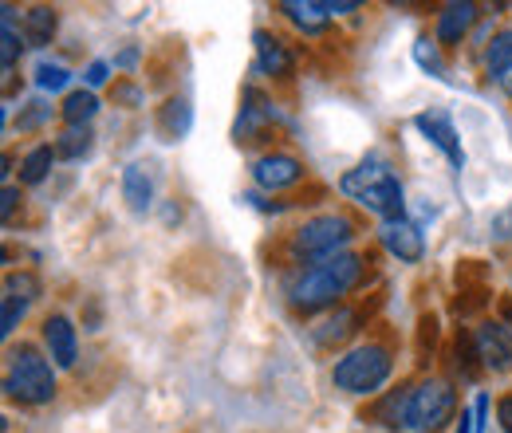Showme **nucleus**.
Returning <instances> with one entry per match:
<instances>
[{"instance_id": "nucleus-1", "label": "nucleus", "mask_w": 512, "mask_h": 433, "mask_svg": "<svg viewBox=\"0 0 512 433\" xmlns=\"http://www.w3.org/2000/svg\"><path fill=\"white\" fill-rule=\"evenodd\" d=\"M359 280H363V256L359 252H339L331 260L300 268L288 280V300L296 311H327L335 308Z\"/></svg>"}, {"instance_id": "nucleus-2", "label": "nucleus", "mask_w": 512, "mask_h": 433, "mask_svg": "<svg viewBox=\"0 0 512 433\" xmlns=\"http://www.w3.org/2000/svg\"><path fill=\"white\" fill-rule=\"evenodd\" d=\"M339 189H343V197H351L359 209L375 213L379 221H398V217H406V213H402V209H406L402 182H398V174L390 170V162H383V158H367V162H359L355 170H347V174L339 178Z\"/></svg>"}, {"instance_id": "nucleus-3", "label": "nucleus", "mask_w": 512, "mask_h": 433, "mask_svg": "<svg viewBox=\"0 0 512 433\" xmlns=\"http://www.w3.org/2000/svg\"><path fill=\"white\" fill-rule=\"evenodd\" d=\"M390 374H394V355H390V347L367 339V343H355L351 351H343V355L335 359L331 382H335V390H343V394L371 398V394H379L386 382H390Z\"/></svg>"}, {"instance_id": "nucleus-4", "label": "nucleus", "mask_w": 512, "mask_h": 433, "mask_svg": "<svg viewBox=\"0 0 512 433\" xmlns=\"http://www.w3.org/2000/svg\"><path fill=\"white\" fill-rule=\"evenodd\" d=\"M4 394L12 402H20V406H48L56 398V371H52L48 355H40L28 343H20L16 351H8Z\"/></svg>"}, {"instance_id": "nucleus-5", "label": "nucleus", "mask_w": 512, "mask_h": 433, "mask_svg": "<svg viewBox=\"0 0 512 433\" xmlns=\"http://www.w3.org/2000/svg\"><path fill=\"white\" fill-rule=\"evenodd\" d=\"M457 414V390L446 378H426L406 390V414L402 430L406 433H438Z\"/></svg>"}, {"instance_id": "nucleus-6", "label": "nucleus", "mask_w": 512, "mask_h": 433, "mask_svg": "<svg viewBox=\"0 0 512 433\" xmlns=\"http://www.w3.org/2000/svg\"><path fill=\"white\" fill-rule=\"evenodd\" d=\"M351 241H355L351 217H343V213H320V217H308L292 233V256L296 260H308V264H320V260H331V256L347 252Z\"/></svg>"}, {"instance_id": "nucleus-7", "label": "nucleus", "mask_w": 512, "mask_h": 433, "mask_svg": "<svg viewBox=\"0 0 512 433\" xmlns=\"http://www.w3.org/2000/svg\"><path fill=\"white\" fill-rule=\"evenodd\" d=\"M473 351L481 359V367L493 374L512 371V327L505 319H489L473 331Z\"/></svg>"}, {"instance_id": "nucleus-8", "label": "nucleus", "mask_w": 512, "mask_h": 433, "mask_svg": "<svg viewBox=\"0 0 512 433\" xmlns=\"http://www.w3.org/2000/svg\"><path fill=\"white\" fill-rule=\"evenodd\" d=\"M414 126L422 130V138H426V142H434V146L446 154L453 170H461V166H465L461 134H457V126H453V115H449V111H442V107H430V111L414 115Z\"/></svg>"}, {"instance_id": "nucleus-9", "label": "nucleus", "mask_w": 512, "mask_h": 433, "mask_svg": "<svg viewBox=\"0 0 512 433\" xmlns=\"http://www.w3.org/2000/svg\"><path fill=\"white\" fill-rule=\"evenodd\" d=\"M304 178V162L296 154H284V150H272V154H260L253 162V182L268 193H280V189L296 186Z\"/></svg>"}, {"instance_id": "nucleus-10", "label": "nucleus", "mask_w": 512, "mask_h": 433, "mask_svg": "<svg viewBox=\"0 0 512 433\" xmlns=\"http://www.w3.org/2000/svg\"><path fill=\"white\" fill-rule=\"evenodd\" d=\"M379 241H383V248L398 264H418V260L426 256V237H422V229H418L414 221H406V217L383 221V225H379Z\"/></svg>"}, {"instance_id": "nucleus-11", "label": "nucleus", "mask_w": 512, "mask_h": 433, "mask_svg": "<svg viewBox=\"0 0 512 433\" xmlns=\"http://www.w3.org/2000/svg\"><path fill=\"white\" fill-rule=\"evenodd\" d=\"M44 347H48V359L60 371H71L79 363V335H75V323L67 315H48L44 319Z\"/></svg>"}, {"instance_id": "nucleus-12", "label": "nucleus", "mask_w": 512, "mask_h": 433, "mask_svg": "<svg viewBox=\"0 0 512 433\" xmlns=\"http://www.w3.org/2000/svg\"><path fill=\"white\" fill-rule=\"evenodd\" d=\"M477 4L473 0H453L446 4L442 12H438V24H434V40L442 44V48H457L465 36H469V28L477 24Z\"/></svg>"}, {"instance_id": "nucleus-13", "label": "nucleus", "mask_w": 512, "mask_h": 433, "mask_svg": "<svg viewBox=\"0 0 512 433\" xmlns=\"http://www.w3.org/2000/svg\"><path fill=\"white\" fill-rule=\"evenodd\" d=\"M256 44V71L260 75H272V79H288L292 71H296V56H292V48L280 40V36H272V32H256L253 36Z\"/></svg>"}, {"instance_id": "nucleus-14", "label": "nucleus", "mask_w": 512, "mask_h": 433, "mask_svg": "<svg viewBox=\"0 0 512 433\" xmlns=\"http://www.w3.org/2000/svg\"><path fill=\"white\" fill-rule=\"evenodd\" d=\"M280 16L288 24H296L304 36H320L323 28L331 24L327 0H280Z\"/></svg>"}, {"instance_id": "nucleus-15", "label": "nucleus", "mask_w": 512, "mask_h": 433, "mask_svg": "<svg viewBox=\"0 0 512 433\" xmlns=\"http://www.w3.org/2000/svg\"><path fill=\"white\" fill-rule=\"evenodd\" d=\"M355 323H359V315L351 308H335L327 311L323 319L312 323V339L320 343V347H339V343H347L351 335H355Z\"/></svg>"}, {"instance_id": "nucleus-16", "label": "nucleus", "mask_w": 512, "mask_h": 433, "mask_svg": "<svg viewBox=\"0 0 512 433\" xmlns=\"http://www.w3.org/2000/svg\"><path fill=\"white\" fill-rule=\"evenodd\" d=\"M272 123V103L256 91H245V107H241V119H237V142H256Z\"/></svg>"}, {"instance_id": "nucleus-17", "label": "nucleus", "mask_w": 512, "mask_h": 433, "mask_svg": "<svg viewBox=\"0 0 512 433\" xmlns=\"http://www.w3.org/2000/svg\"><path fill=\"white\" fill-rule=\"evenodd\" d=\"M123 201H127L134 213H146L154 205V178L142 162H130L123 170Z\"/></svg>"}, {"instance_id": "nucleus-18", "label": "nucleus", "mask_w": 512, "mask_h": 433, "mask_svg": "<svg viewBox=\"0 0 512 433\" xmlns=\"http://www.w3.org/2000/svg\"><path fill=\"white\" fill-rule=\"evenodd\" d=\"M56 8H48V4H32L28 12H24V44H32V48H48L52 44V36H56Z\"/></svg>"}, {"instance_id": "nucleus-19", "label": "nucleus", "mask_w": 512, "mask_h": 433, "mask_svg": "<svg viewBox=\"0 0 512 433\" xmlns=\"http://www.w3.org/2000/svg\"><path fill=\"white\" fill-rule=\"evenodd\" d=\"M60 111H64L67 126H87L95 115H99V95H95L91 87H75V91H67V99Z\"/></svg>"}, {"instance_id": "nucleus-20", "label": "nucleus", "mask_w": 512, "mask_h": 433, "mask_svg": "<svg viewBox=\"0 0 512 433\" xmlns=\"http://www.w3.org/2000/svg\"><path fill=\"white\" fill-rule=\"evenodd\" d=\"M56 158H60L56 146H48V142L32 146V150L24 154V162H20V182H24V186H40V182L52 174V162H56Z\"/></svg>"}, {"instance_id": "nucleus-21", "label": "nucleus", "mask_w": 512, "mask_h": 433, "mask_svg": "<svg viewBox=\"0 0 512 433\" xmlns=\"http://www.w3.org/2000/svg\"><path fill=\"white\" fill-rule=\"evenodd\" d=\"M162 134L170 138V142H178L186 130H190V123H193V115H190V103L186 99H170L166 107H162Z\"/></svg>"}, {"instance_id": "nucleus-22", "label": "nucleus", "mask_w": 512, "mask_h": 433, "mask_svg": "<svg viewBox=\"0 0 512 433\" xmlns=\"http://www.w3.org/2000/svg\"><path fill=\"white\" fill-rule=\"evenodd\" d=\"M56 154L67 158V162H79L91 154V130L87 126H67L64 134L56 138Z\"/></svg>"}, {"instance_id": "nucleus-23", "label": "nucleus", "mask_w": 512, "mask_h": 433, "mask_svg": "<svg viewBox=\"0 0 512 433\" xmlns=\"http://www.w3.org/2000/svg\"><path fill=\"white\" fill-rule=\"evenodd\" d=\"M36 296H40V280H36L32 272H8V276H4V300L28 308Z\"/></svg>"}, {"instance_id": "nucleus-24", "label": "nucleus", "mask_w": 512, "mask_h": 433, "mask_svg": "<svg viewBox=\"0 0 512 433\" xmlns=\"http://www.w3.org/2000/svg\"><path fill=\"white\" fill-rule=\"evenodd\" d=\"M67 83H71V71H67L64 63H56V60L36 63V87H40V91L56 95V91H64Z\"/></svg>"}, {"instance_id": "nucleus-25", "label": "nucleus", "mask_w": 512, "mask_h": 433, "mask_svg": "<svg viewBox=\"0 0 512 433\" xmlns=\"http://www.w3.org/2000/svg\"><path fill=\"white\" fill-rule=\"evenodd\" d=\"M438 48H442L438 40L422 36V40L414 44V60H418V67H422L426 75H434V79H446V63H442V52H438Z\"/></svg>"}, {"instance_id": "nucleus-26", "label": "nucleus", "mask_w": 512, "mask_h": 433, "mask_svg": "<svg viewBox=\"0 0 512 433\" xmlns=\"http://www.w3.org/2000/svg\"><path fill=\"white\" fill-rule=\"evenodd\" d=\"M512 63V28L505 32H497L493 40H489V48H485V67H489V75H497V71H505Z\"/></svg>"}, {"instance_id": "nucleus-27", "label": "nucleus", "mask_w": 512, "mask_h": 433, "mask_svg": "<svg viewBox=\"0 0 512 433\" xmlns=\"http://www.w3.org/2000/svg\"><path fill=\"white\" fill-rule=\"evenodd\" d=\"M0 40H4V52H0V63H4V71H12L16 67V56H20V36H16V28H12V16H8V8H4V32H0Z\"/></svg>"}, {"instance_id": "nucleus-28", "label": "nucleus", "mask_w": 512, "mask_h": 433, "mask_svg": "<svg viewBox=\"0 0 512 433\" xmlns=\"http://www.w3.org/2000/svg\"><path fill=\"white\" fill-rule=\"evenodd\" d=\"M48 115H52V107L36 99V103H28V111H20V123H16V126H20V130H36V126L44 123Z\"/></svg>"}, {"instance_id": "nucleus-29", "label": "nucleus", "mask_w": 512, "mask_h": 433, "mask_svg": "<svg viewBox=\"0 0 512 433\" xmlns=\"http://www.w3.org/2000/svg\"><path fill=\"white\" fill-rule=\"evenodd\" d=\"M107 79H111V63H107V60H91V63H87V71H83V83H87L91 91H95V87H103Z\"/></svg>"}, {"instance_id": "nucleus-30", "label": "nucleus", "mask_w": 512, "mask_h": 433, "mask_svg": "<svg viewBox=\"0 0 512 433\" xmlns=\"http://www.w3.org/2000/svg\"><path fill=\"white\" fill-rule=\"evenodd\" d=\"M24 311H28L24 304H12V300H4V327H0V335H4V339H8V335H12L16 327H20Z\"/></svg>"}, {"instance_id": "nucleus-31", "label": "nucleus", "mask_w": 512, "mask_h": 433, "mask_svg": "<svg viewBox=\"0 0 512 433\" xmlns=\"http://www.w3.org/2000/svg\"><path fill=\"white\" fill-rule=\"evenodd\" d=\"M0 201H4V205H0V217H4V221H12V213H16V201H20V189H16V186H4Z\"/></svg>"}, {"instance_id": "nucleus-32", "label": "nucleus", "mask_w": 512, "mask_h": 433, "mask_svg": "<svg viewBox=\"0 0 512 433\" xmlns=\"http://www.w3.org/2000/svg\"><path fill=\"white\" fill-rule=\"evenodd\" d=\"M497 422H501L505 433H512V394H505V398L497 402Z\"/></svg>"}, {"instance_id": "nucleus-33", "label": "nucleus", "mask_w": 512, "mask_h": 433, "mask_svg": "<svg viewBox=\"0 0 512 433\" xmlns=\"http://www.w3.org/2000/svg\"><path fill=\"white\" fill-rule=\"evenodd\" d=\"M327 12H331V20H335V16H347V12H359V4H355V0H327Z\"/></svg>"}, {"instance_id": "nucleus-34", "label": "nucleus", "mask_w": 512, "mask_h": 433, "mask_svg": "<svg viewBox=\"0 0 512 433\" xmlns=\"http://www.w3.org/2000/svg\"><path fill=\"white\" fill-rule=\"evenodd\" d=\"M493 83L501 87V95H509L512 99V63L505 67V71H497V75H493Z\"/></svg>"}, {"instance_id": "nucleus-35", "label": "nucleus", "mask_w": 512, "mask_h": 433, "mask_svg": "<svg viewBox=\"0 0 512 433\" xmlns=\"http://www.w3.org/2000/svg\"><path fill=\"white\" fill-rule=\"evenodd\" d=\"M501 315H505V323H509V327H512V300H509V304H505V308H501Z\"/></svg>"}]
</instances>
